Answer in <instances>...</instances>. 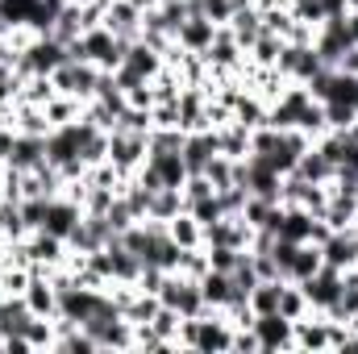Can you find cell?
I'll use <instances>...</instances> for the list:
<instances>
[{
    "label": "cell",
    "instance_id": "cell-31",
    "mask_svg": "<svg viewBox=\"0 0 358 354\" xmlns=\"http://www.w3.org/2000/svg\"><path fill=\"white\" fill-rule=\"evenodd\" d=\"M355 117H358L355 104H342V100H325V125H329V129H346Z\"/></svg>",
    "mask_w": 358,
    "mask_h": 354
},
{
    "label": "cell",
    "instance_id": "cell-36",
    "mask_svg": "<svg viewBox=\"0 0 358 354\" xmlns=\"http://www.w3.org/2000/svg\"><path fill=\"white\" fill-rule=\"evenodd\" d=\"M287 4H300V0H287Z\"/></svg>",
    "mask_w": 358,
    "mask_h": 354
},
{
    "label": "cell",
    "instance_id": "cell-28",
    "mask_svg": "<svg viewBox=\"0 0 358 354\" xmlns=\"http://www.w3.org/2000/svg\"><path fill=\"white\" fill-rule=\"evenodd\" d=\"M204 176H208V183H213L217 192L229 187V183H234V159H229V155H213L208 167H204Z\"/></svg>",
    "mask_w": 358,
    "mask_h": 354
},
{
    "label": "cell",
    "instance_id": "cell-35",
    "mask_svg": "<svg viewBox=\"0 0 358 354\" xmlns=\"http://www.w3.org/2000/svg\"><path fill=\"white\" fill-rule=\"evenodd\" d=\"M67 4H80V8H84V4H92V0H67Z\"/></svg>",
    "mask_w": 358,
    "mask_h": 354
},
{
    "label": "cell",
    "instance_id": "cell-10",
    "mask_svg": "<svg viewBox=\"0 0 358 354\" xmlns=\"http://www.w3.org/2000/svg\"><path fill=\"white\" fill-rule=\"evenodd\" d=\"M229 34H234V42L242 46V55L263 38V13H259V4L250 0V4H242V8H234V17H229Z\"/></svg>",
    "mask_w": 358,
    "mask_h": 354
},
{
    "label": "cell",
    "instance_id": "cell-14",
    "mask_svg": "<svg viewBox=\"0 0 358 354\" xmlns=\"http://www.w3.org/2000/svg\"><path fill=\"white\" fill-rule=\"evenodd\" d=\"M321 267H325V259H321V246H317V242H300V246L292 250V263H287V279H292V283H300V279L317 275Z\"/></svg>",
    "mask_w": 358,
    "mask_h": 354
},
{
    "label": "cell",
    "instance_id": "cell-11",
    "mask_svg": "<svg viewBox=\"0 0 358 354\" xmlns=\"http://www.w3.org/2000/svg\"><path fill=\"white\" fill-rule=\"evenodd\" d=\"M121 67H125V71H134L138 80H155V76H159V71L167 67V59H163V55H159L155 46H146V42L138 38V42H129V50H125Z\"/></svg>",
    "mask_w": 358,
    "mask_h": 354
},
{
    "label": "cell",
    "instance_id": "cell-17",
    "mask_svg": "<svg viewBox=\"0 0 358 354\" xmlns=\"http://www.w3.org/2000/svg\"><path fill=\"white\" fill-rule=\"evenodd\" d=\"M334 171H338V167H334V163L317 150V142H313V146L300 155V163H296V176L304 179V183H329V179H334Z\"/></svg>",
    "mask_w": 358,
    "mask_h": 354
},
{
    "label": "cell",
    "instance_id": "cell-27",
    "mask_svg": "<svg viewBox=\"0 0 358 354\" xmlns=\"http://www.w3.org/2000/svg\"><path fill=\"white\" fill-rule=\"evenodd\" d=\"M187 213H192L200 225H213V221H221V217H225V208H221L217 192H213V196H200V200H187Z\"/></svg>",
    "mask_w": 358,
    "mask_h": 354
},
{
    "label": "cell",
    "instance_id": "cell-38",
    "mask_svg": "<svg viewBox=\"0 0 358 354\" xmlns=\"http://www.w3.org/2000/svg\"><path fill=\"white\" fill-rule=\"evenodd\" d=\"M355 271H358V267H355Z\"/></svg>",
    "mask_w": 358,
    "mask_h": 354
},
{
    "label": "cell",
    "instance_id": "cell-24",
    "mask_svg": "<svg viewBox=\"0 0 358 354\" xmlns=\"http://www.w3.org/2000/svg\"><path fill=\"white\" fill-rule=\"evenodd\" d=\"M279 50H283V38H275V34L263 29V38L246 50V59H250L255 67H275V63H279Z\"/></svg>",
    "mask_w": 358,
    "mask_h": 354
},
{
    "label": "cell",
    "instance_id": "cell-8",
    "mask_svg": "<svg viewBox=\"0 0 358 354\" xmlns=\"http://www.w3.org/2000/svg\"><path fill=\"white\" fill-rule=\"evenodd\" d=\"M104 29L125 38V42H138L142 38V8L129 4V0H108L104 8Z\"/></svg>",
    "mask_w": 358,
    "mask_h": 354
},
{
    "label": "cell",
    "instance_id": "cell-18",
    "mask_svg": "<svg viewBox=\"0 0 358 354\" xmlns=\"http://www.w3.org/2000/svg\"><path fill=\"white\" fill-rule=\"evenodd\" d=\"M187 208V200H183V187H159L155 196H150V208H146V217L150 221H171Z\"/></svg>",
    "mask_w": 358,
    "mask_h": 354
},
{
    "label": "cell",
    "instance_id": "cell-37",
    "mask_svg": "<svg viewBox=\"0 0 358 354\" xmlns=\"http://www.w3.org/2000/svg\"><path fill=\"white\" fill-rule=\"evenodd\" d=\"M355 113H358V100H355Z\"/></svg>",
    "mask_w": 358,
    "mask_h": 354
},
{
    "label": "cell",
    "instance_id": "cell-9",
    "mask_svg": "<svg viewBox=\"0 0 358 354\" xmlns=\"http://www.w3.org/2000/svg\"><path fill=\"white\" fill-rule=\"evenodd\" d=\"M217 29L221 25H213L208 17H200V13H192L183 25L176 29V42H179V50H192V55H204L208 46H213V38H217Z\"/></svg>",
    "mask_w": 358,
    "mask_h": 354
},
{
    "label": "cell",
    "instance_id": "cell-29",
    "mask_svg": "<svg viewBox=\"0 0 358 354\" xmlns=\"http://www.w3.org/2000/svg\"><path fill=\"white\" fill-rule=\"evenodd\" d=\"M176 271H179V275H187V279H200V275L208 271V255H204V246H192V250H183Z\"/></svg>",
    "mask_w": 358,
    "mask_h": 354
},
{
    "label": "cell",
    "instance_id": "cell-25",
    "mask_svg": "<svg viewBox=\"0 0 358 354\" xmlns=\"http://www.w3.org/2000/svg\"><path fill=\"white\" fill-rule=\"evenodd\" d=\"M183 138H187V129H179V125H155V129H150V150H155V155L183 150Z\"/></svg>",
    "mask_w": 358,
    "mask_h": 354
},
{
    "label": "cell",
    "instance_id": "cell-4",
    "mask_svg": "<svg viewBox=\"0 0 358 354\" xmlns=\"http://www.w3.org/2000/svg\"><path fill=\"white\" fill-rule=\"evenodd\" d=\"M296 321H287L283 313H263L255 317V334L263 342V354H275V351H296Z\"/></svg>",
    "mask_w": 358,
    "mask_h": 354
},
{
    "label": "cell",
    "instance_id": "cell-5",
    "mask_svg": "<svg viewBox=\"0 0 358 354\" xmlns=\"http://www.w3.org/2000/svg\"><path fill=\"white\" fill-rule=\"evenodd\" d=\"M321 259H325V267H338V271L358 267V225L334 229V234L321 242Z\"/></svg>",
    "mask_w": 358,
    "mask_h": 354
},
{
    "label": "cell",
    "instance_id": "cell-16",
    "mask_svg": "<svg viewBox=\"0 0 358 354\" xmlns=\"http://www.w3.org/2000/svg\"><path fill=\"white\" fill-rule=\"evenodd\" d=\"M200 292H204V304H208V309H225V304L234 300V279H229L225 271H213V267H208V271L200 275Z\"/></svg>",
    "mask_w": 358,
    "mask_h": 354
},
{
    "label": "cell",
    "instance_id": "cell-12",
    "mask_svg": "<svg viewBox=\"0 0 358 354\" xmlns=\"http://www.w3.org/2000/svg\"><path fill=\"white\" fill-rule=\"evenodd\" d=\"M179 125L192 129H208V92L204 88H183L179 92Z\"/></svg>",
    "mask_w": 358,
    "mask_h": 354
},
{
    "label": "cell",
    "instance_id": "cell-15",
    "mask_svg": "<svg viewBox=\"0 0 358 354\" xmlns=\"http://www.w3.org/2000/svg\"><path fill=\"white\" fill-rule=\"evenodd\" d=\"M217 150L229 155V159H246V155H250V129L238 125V121L217 125Z\"/></svg>",
    "mask_w": 358,
    "mask_h": 354
},
{
    "label": "cell",
    "instance_id": "cell-20",
    "mask_svg": "<svg viewBox=\"0 0 358 354\" xmlns=\"http://www.w3.org/2000/svg\"><path fill=\"white\" fill-rule=\"evenodd\" d=\"M167 234L176 238L183 250H192V246H204V225H200V221H196L187 208H183L179 217H171V221H167Z\"/></svg>",
    "mask_w": 358,
    "mask_h": 354
},
{
    "label": "cell",
    "instance_id": "cell-3",
    "mask_svg": "<svg viewBox=\"0 0 358 354\" xmlns=\"http://www.w3.org/2000/svg\"><path fill=\"white\" fill-rule=\"evenodd\" d=\"M300 288H304V296H308V309H313V313H325V309L342 296V271H338V267H321L317 275L300 279Z\"/></svg>",
    "mask_w": 358,
    "mask_h": 354
},
{
    "label": "cell",
    "instance_id": "cell-34",
    "mask_svg": "<svg viewBox=\"0 0 358 354\" xmlns=\"http://www.w3.org/2000/svg\"><path fill=\"white\" fill-rule=\"evenodd\" d=\"M0 63H17V50H13L8 38H0Z\"/></svg>",
    "mask_w": 358,
    "mask_h": 354
},
{
    "label": "cell",
    "instance_id": "cell-22",
    "mask_svg": "<svg viewBox=\"0 0 358 354\" xmlns=\"http://www.w3.org/2000/svg\"><path fill=\"white\" fill-rule=\"evenodd\" d=\"M279 313H283L287 321H300L304 313H313V309H308V296H304V288H300V283L283 279V288H279Z\"/></svg>",
    "mask_w": 358,
    "mask_h": 354
},
{
    "label": "cell",
    "instance_id": "cell-7",
    "mask_svg": "<svg viewBox=\"0 0 358 354\" xmlns=\"http://www.w3.org/2000/svg\"><path fill=\"white\" fill-rule=\"evenodd\" d=\"M25 304H29V313L34 317H50V321H59V288L34 267V275H29V283H25Z\"/></svg>",
    "mask_w": 358,
    "mask_h": 354
},
{
    "label": "cell",
    "instance_id": "cell-32",
    "mask_svg": "<svg viewBox=\"0 0 358 354\" xmlns=\"http://www.w3.org/2000/svg\"><path fill=\"white\" fill-rule=\"evenodd\" d=\"M342 21H346V38H350V46H358V8H350Z\"/></svg>",
    "mask_w": 358,
    "mask_h": 354
},
{
    "label": "cell",
    "instance_id": "cell-6",
    "mask_svg": "<svg viewBox=\"0 0 358 354\" xmlns=\"http://www.w3.org/2000/svg\"><path fill=\"white\" fill-rule=\"evenodd\" d=\"M255 229L242 217H221L213 225H204V246H234V250H250Z\"/></svg>",
    "mask_w": 358,
    "mask_h": 354
},
{
    "label": "cell",
    "instance_id": "cell-30",
    "mask_svg": "<svg viewBox=\"0 0 358 354\" xmlns=\"http://www.w3.org/2000/svg\"><path fill=\"white\" fill-rule=\"evenodd\" d=\"M204 255H208V267H213V271H225V275H229L246 250H234V246H204Z\"/></svg>",
    "mask_w": 358,
    "mask_h": 354
},
{
    "label": "cell",
    "instance_id": "cell-2",
    "mask_svg": "<svg viewBox=\"0 0 358 354\" xmlns=\"http://www.w3.org/2000/svg\"><path fill=\"white\" fill-rule=\"evenodd\" d=\"M100 67L96 63H88V59H67L50 80H55V88L63 92V96H76V100H84L88 104L92 96H96V84H100Z\"/></svg>",
    "mask_w": 358,
    "mask_h": 354
},
{
    "label": "cell",
    "instance_id": "cell-26",
    "mask_svg": "<svg viewBox=\"0 0 358 354\" xmlns=\"http://www.w3.org/2000/svg\"><path fill=\"white\" fill-rule=\"evenodd\" d=\"M271 217H275V204L263 200V196H250L246 208H242V221H246L250 229H271Z\"/></svg>",
    "mask_w": 358,
    "mask_h": 354
},
{
    "label": "cell",
    "instance_id": "cell-23",
    "mask_svg": "<svg viewBox=\"0 0 358 354\" xmlns=\"http://www.w3.org/2000/svg\"><path fill=\"white\" fill-rule=\"evenodd\" d=\"M279 288H283V279H259V283L250 288V309H255V317L279 313Z\"/></svg>",
    "mask_w": 358,
    "mask_h": 354
},
{
    "label": "cell",
    "instance_id": "cell-13",
    "mask_svg": "<svg viewBox=\"0 0 358 354\" xmlns=\"http://www.w3.org/2000/svg\"><path fill=\"white\" fill-rule=\"evenodd\" d=\"M42 163H46V138H38V134H17L13 155H8V163H4V167L34 171V167H42Z\"/></svg>",
    "mask_w": 358,
    "mask_h": 354
},
{
    "label": "cell",
    "instance_id": "cell-33",
    "mask_svg": "<svg viewBox=\"0 0 358 354\" xmlns=\"http://www.w3.org/2000/svg\"><path fill=\"white\" fill-rule=\"evenodd\" d=\"M325 17H346V0H321Z\"/></svg>",
    "mask_w": 358,
    "mask_h": 354
},
{
    "label": "cell",
    "instance_id": "cell-19",
    "mask_svg": "<svg viewBox=\"0 0 358 354\" xmlns=\"http://www.w3.org/2000/svg\"><path fill=\"white\" fill-rule=\"evenodd\" d=\"M146 163L159 171V179H163V187H183V179H187V167H183V155L179 150H171V155H146Z\"/></svg>",
    "mask_w": 358,
    "mask_h": 354
},
{
    "label": "cell",
    "instance_id": "cell-21",
    "mask_svg": "<svg viewBox=\"0 0 358 354\" xmlns=\"http://www.w3.org/2000/svg\"><path fill=\"white\" fill-rule=\"evenodd\" d=\"M42 108H46V121H50V125H67V121H80V117H84V100L63 96V92H55Z\"/></svg>",
    "mask_w": 358,
    "mask_h": 354
},
{
    "label": "cell",
    "instance_id": "cell-1",
    "mask_svg": "<svg viewBox=\"0 0 358 354\" xmlns=\"http://www.w3.org/2000/svg\"><path fill=\"white\" fill-rule=\"evenodd\" d=\"M146 155H150V134H129V129L108 134V163L121 176V183L134 179V171L146 163Z\"/></svg>",
    "mask_w": 358,
    "mask_h": 354
}]
</instances>
